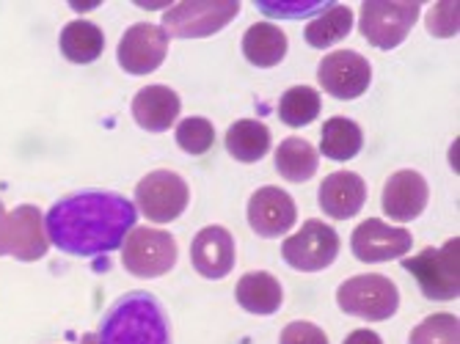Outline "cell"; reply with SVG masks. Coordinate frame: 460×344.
I'll use <instances>...</instances> for the list:
<instances>
[{
	"mask_svg": "<svg viewBox=\"0 0 460 344\" xmlns=\"http://www.w3.org/2000/svg\"><path fill=\"white\" fill-rule=\"evenodd\" d=\"M136 204L113 190H80L56 201L45 218L48 240L69 256H102L136 229Z\"/></svg>",
	"mask_w": 460,
	"mask_h": 344,
	"instance_id": "6da1fadb",
	"label": "cell"
},
{
	"mask_svg": "<svg viewBox=\"0 0 460 344\" xmlns=\"http://www.w3.org/2000/svg\"><path fill=\"white\" fill-rule=\"evenodd\" d=\"M80 344H172V328L152 292H128L105 312L100 331Z\"/></svg>",
	"mask_w": 460,
	"mask_h": 344,
	"instance_id": "7a4b0ae2",
	"label": "cell"
},
{
	"mask_svg": "<svg viewBox=\"0 0 460 344\" xmlns=\"http://www.w3.org/2000/svg\"><path fill=\"white\" fill-rule=\"evenodd\" d=\"M402 268L416 278L428 300H455L460 295V240L452 237L441 248H425Z\"/></svg>",
	"mask_w": 460,
	"mask_h": 344,
	"instance_id": "3957f363",
	"label": "cell"
},
{
	"mask_svg": "<svg viewBox=\"0 0 460 344\" xmlns=\"http://www.w3.org/2000/svg\"><path fill=\"white\" fill-rule=\"evenodd\" d=\"M337 304L345 314L361 317L369 322H384L397 314L400 309V292L397 284L386 276L367 273L353 276L337 289Z\"/></svg>",
	"mask_w": 460,
	"mask_h": 344,
	"instance_id": "277c9868",
	"label": "cell"
},
{
	"mask_svg": "<svg viewBox=\"0 0 460 344\" xmlns=\"http://www.w3.org/2000/svg\"><path fill=\"white\" fill-rule=\"evenodd\" d=\"M240 14V0H185L163 14V31L177 39H204Z\"/></svg>",
	"mask_w": 460,
	"mask_h": 344,
	"instance_id": "5b68a950",
	"label": "cell"
},
{
	"mask_svg": "<svg viewBox=\"0 0 460 344\" xmlns=\"http://www.w3.org/2000/svg\"><path fill=\"white\" fill-rule=\"evenodd\" d=\"M420 12V4H405V0H364L358 28L372 48L394 50L411 33Z\"/></svg>",
	"mask_w": 460,
	"mask_h": 344,
	"instance_id": "8992f818",
	"label": "cell"
},
{
	"mask_svg": "<svg viewBox=\"0 0 460 344\" xmlns=\"http://www.w3.org/2000/svg\"><path fill=\"white\" fill-rule=\"evenodd\" d=\"M121 262L136 278L165 276L177 265V240L169 232L138 226L121 243Z\"/></svg>",
	"mask_w": 460,
	"mask_h": 344,
	"instance_id": "52a82bcc",
	"label": "cell"
},
{
	"mask_svg": "<svg viewBox=\"0 0 460 344\" xmlns=\"http://www.w3.org/2000/svg\"><path fill=\"white\" fill-rule=\"evenodd\" d=\"M50 240L39 207L22 204L6 212L0 204V256H14L20 262H36L48 253Z\"/></svg>",
	"mask_w": 460,
	"mask_h": 344,
	"instance_id": "ba28073f",
	"label": "cell"
},
{
	"mask_svg": "<svg viewBox=\"0 0 460 344\" xmlns=\"http://www.w3.org/2000/svg\"><path fill=\"white\" fill-rule=\"evenodd\" d=\"M190 201L188 182L174 171H152L136 188V204L146 215V221L169 224L177 221Z\"/></svg>",
	"mask_w": 460,
	"mask_h": 344,
	"instance_id": "9c48e42d",
	"label": "cell"
},
{
	"mask_svg": "<svg viewBox=\"0 0 460 344\" xmlns=\"http://www.w3.org/2000/svg\"><path fill=\"white\" fill-rule=\"evenodd\" d=\"M340 253V234L323 221H306L301 232L284 240L281 256L289 268L301 273H317L333 265Z\"/></svg>",
	"mask_w": 460,
	"mask_h": 344,
	"instance_id": "30bf717a",
	"label": "cell"
},
{
	"mask_svg": "<svg viewBox=\"0 0 460 344\" xmlns=\"http://www.w3.org/2000/svg\"><path fill=\"white\" fill-rule=\"evenodd\" d=\"M317 80L323 85V92H328L331 97L356 100L369 89L372 66L364 56H358L353 50H337L320 61Z\"/></svg>",
	"mask_w": 460,
	"mask_h": 344,
	"instance_id": "8fae6325",
	"label": "cell"
},
{
	"mask_svg": "<svg viewBox=\"0 0 460 344\" xmlns=\"http://www.w3.org/2000/svg\"><path fill=\"white\" fill-rule=\"evenodd\" d=\"M165 53H169V33H165L160 25L138 22L124 31L116 58L124 72L149 75L165 61Z\"/></svg>",
	"mask_w": 460,
	"mask_h": 344,
	"instance_id": "7c38bea8",
	"label": "cell"
},
{
	"mask_svg": "<svg viewBox=\"0 0 460 344\" xmlns=\"http://www.w3.org/2000/svg\"><path fill=\"white\" fill-rule=\"evenodd\" d=\"M350 245H353V253L358 262L375 265V262L402 260L413 245V237L408 229L389 226L378 218H367L364 224L356 226Z\"/></svg>",
	"mask_w": 460,
	"mask_h": 344,
	"instance_id": "4fadbf2b",
	"label": "cell"
},
{
	"mask_svg": "<svg viewBox=\"0 0 460 344\" xmlns=\"http://www.w3.org/2000/svg\"><path fill=\"white\" fill-rule=\"evenodd\" d=\"M298 209L292 196L281 188H260L248 201V226L260 237H281L296 226Z\"/></svg>",
	"mask_w": 460,
	"mask_h": 344,
	"instance_id": "5bb4252c",
	"label": "cell"
},
{
	"mask_svg": "<svg viewBox=\"0 0 460 344\" xmlns=\"http://www.w3.org/2000/svg\"><path fill=\"white\" fill-rule=\"evenodd\" d=\"M428 182L420 171L402 168L397 174L389 177V182L384 185V212L389 215L392 221L408 224L413 218H420L428 207Z\"/></svg>",
	"mask_w": 460,
	"mask_h": 344,
	"instance_id": "9a60e30c",
	"label": "cell"
},
{
	"mask_svg": "<svg viewBox=\"0 0 460 344\" xmlns=\"http://www.w3.org/2000/svg\"><path fill=\"white\" fill-rule=\"evenodd\" d=\"M190 262L204 278H226L234 268V237L224 226L201 229L190 245Z\"/></svg>",
	"mask_w": 460,
	"mask_h": 344,
	"instance_id": "2e32d148",
	"label": "cell"
},
{
	"mask_svg": "<svg viewBox=\"0 0 460 344\" xmlns=\"http://www.w3.org/2000/svg\"><path fill=\"white\" fill-rule=\"evenodd\" d=\"M317 201L323 212L333 221H348L361 212L367 201V182L353 171H333L317 190Z\"/></svg>",
	"mask_w": 460,
	"mask_h": 344,
	"instance_id": "e0dca14e",
	"label": "cell"
},
{
	"mask_svg": "<svg viewBox=\"0 0 460 344\" xmlns=\"http://www.w3.org/2000/svg\"><path fill=\"white\" fill-rule=\"evenodd\" d=\"M182 102L169 85H146L133 100V116L146 133H163L177 121Z\"/></svg>",
	"mask_w": 460,
	"mask_h": 344,
	"instance_id": "ac0fdd59",
	"label": "cell"
},
{
	"mask_svg": "<svg viewBox=\"0 0 460 344\" xmlns=\"http://www.w3.org/2000/svg\"><path fill=\"white\" fill-rule=\"evenodd\" d=\"M243 56L254 66H276L287 56V33L273 22L251 25L243 36Z\"/></svg>",
	"mask_w": 460,
	"mask_h": 344,
	"instance_id": "d6986e66",
	"label": "cell"
},
{
	"mask_svg": "<svg viewBox=\"0 0 460 344\" xmlns=\"http://www.w3.org/2000/svg\"><path fill=\"white\" fill-rule=\"evenodd\" d=\"M237 304L248 312V314H260V317H268V314H276L279 306H281V284L270 276V273H245L240 281H237Z\"/></svg>",
	"mask_w": 460,
	"mask_h": 344,
	"instance_id": "ffe728a7",
	"label": "cell"
},
{
	"mask_svg": "<svg viewBox=\"0 0 460 344\" xmlns=\"http://www.w3.org/2000/svg\"><path fill=\"white\" fill-rule=\"evenodd\" d=\"M226 152L240 163H257L270 152V130L257 119H240L226 130Z\"/></svg>",
	"mask_w": 460,
	"mask_h": 344,
	"instance_id": "44dd1931",
	"label": "cell"
},
{
	"mask_svg": "<svg viewBox=\"0 0 460 344\" xmlns=\"http://www.w3.org/2000/svg\"><path fill=\"white\" fill-rule=\"evenodd\" d=\"M105 50V33L89 20H75L61 31V53L72 64H92Z\"/></svg>",
	"mask_w": 460,
	"mask_h": 344,
	"instance_id": "7402d4cb",
	"label": "cell"
},
{
	"mask_svg": "<svg viewBox=\"0 0 460 344\" xmlns=\"http://www.w3.org/2000/svg\"><path fill=\"white\" fill-rule=\"evenodd\" d=\"M364 146V136H361V127L353 119L345 116H333L323 124V133H320V152L328 160H353Z\"/></svg>",
	"mask_w": 460,
	"mask_h": 344,
	"instance_id": "603a6c76",
	"label": "cell"
},
{
	"mask_svg": "<svg viewBox=\"0 0 460 344\" xmlns=\"http://www.w3.org/2000/svg\"><path fill=\"white\" fill-rule=\"evenodd\" d=\"M353 31V12L350 6H340V4H328L304 31V39L309 41V48L325 50L331 45L342 41L348 33Z\"/></svg>",
	"mask_w": 460,
	"mask_h": 344,
	"instance_id": "cb8c5ba5",
	"label": "cell"
},
{
	"mask_svg": "<svg viewBox=\"0 0 460 344\" xmlns=\"http://www.w3.org/2000/svg\"><path fill=\"white\" fill-rule=\"evenodd\" d=\"M317 149L304 138H287L276 152V171L287 182H309L317 174Z\"/></svg>",
	"mask_w": 460,
	"mask_h": 344,
	"instance_id": "d4e9b609",
	"label": "cell"
},
{
	"mask_svg": "<svg viewBox=\"0 0 460 344\" xmlns=\"http://www.w3.org/2000/svg\"><path fill=\"white\" fill-rule=\"evenodd\" d=\"M320 94L312 85H296L281 94L279 100V119L287 127H306L320 116Z\"/></svg>",
	"mask_w": 460,
	"mask_h": 344,
	"instance_id": "484cf974",
	"label": "cell"
},
{
	"mask_svg": "<svg viewBox=\"0 0 460 344\" xmlns=\"http://www.w3.org/2000/svg\"><path fill=\"white\" fill-rule=\"evenodd\" d=\"M460 322L455 314H433L411 331L408 344H460Z\"/></svg>",
	"mask_w": 460,
	"mask_h": 344,
	"instance_id": "4316f807",
	"label": "cell"
},
{
	"mask_svg": "<svg viewBox=\"0 0 460 344\" xmlns=\"http://www.w3.org/2000/svg\"><path fill=\"white\" fill-rule=\"evenodd\" d=\"M177 144L188 154H204V152H210L213 144H216L213 124L207 121V119H201V116H190V119L180 121V127H177Z\"/></svg>",
	"mask_w": 460,
	"mask_h": 344,
	"instance_id": "83f0119b",
	"label": "cell"
},
{
	"mask_svg": "<svg viewBox=\"0 0 460 344\" xmlns=\"http://www.w3.org/2000/svg\"><path fill=\"white\" fill-rule=\"evenodd\" d=\"M279 344H328V336L314 322H289L281 331Z\"/></svg>",
	"mask_w": 460,
	"mask_h": 344,
	"instance_id": "f1b7e54d",
	"label": "cell"
},
{
	"mask_svg": "<svg viewBox=\"0 0 460 344\" xmlns=\"http://www.w3.org/2000/svg\"><path fill=\"white\" fill-rule=\"evenodd\" d=\"M428 31L433 36H452L457 33V6L455 4H441L430 12L428 17Z\"/></svg>",
	"mask_w": 460,
	"mask_h": 344,
	"instance_id": "f546056e",
	"label": "cell"
},
{
	"mask_svg": "<svg viewBox=\"0 0 460 344\" xmlns=\"http://www.w3.org/2000/svg\"><path fill=\"white\" fill-rule=\"evenodd\" d=\"M328 4H296V6H270V4H257V9L268 17H279V20H298V17H312V14H320Z\"/></svg>",
	"mask_w": 460,
	"mask_h": 344,
	"instance_id": "4dcf8cb0",
	"label": "cell"
},
{
	"mask_svg": "<svg viewBox=\"0 0 460 344\" xmlns=\"http://www.w3.org/2000/svg\"><path fill=\"white\" fill-rule=\"evenodd\" d=\"M342 344H384L381 341V336L375 333V331H367V328H361V331H353Z\"/></svg>",
	"mask_w": 460,
	"mask_h": 344,
	"instance_id": "1f68e13d",
	"label": "cell"
}]
</instances>
